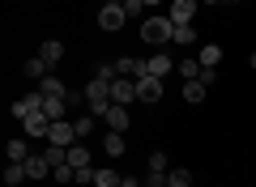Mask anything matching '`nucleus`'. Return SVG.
Returning <instances> with one entry per match:
<instances>
[{
	"label": "nucleus",
	"mask_w": 256,
	"mask_h": 187,
	"mask_svg": "<svg viewBox=\"0 0 256 187\" xmlns=\"http://www.w3.org/2000/svg\"><path fill=\"white\" fill-rule=\"evenodd\" d=\"M4 153H9V162H26V158H34V153H30V145L22 141V136H13V141L4 145Z\"/></svg>",
	"instance_id": "19"
},
{
	"label": "nucleus",
	"mask_w": 256,
	"mask_h": 187,
	"mask_svg": "<svg viewBox=\"0 0 256 187\" xmlns=\"http://www.w3.org/2000/svg\"><path fill=\"white\" fill-rule=\"evenodd\" d=\"M180 77L184 81H196V77H201V60H180Z\"/></svg>",
	"instance_id": "26"
},
{
	"label": "nucleus",
	"mask_w": 256,
	"mask_h": 187,
	"mask_svg": "<svg viewBox=\"0 0 256 187\" xmlns=\"http://www.w3.org/2000/svg\"><path fill=\"white\" fill-rule=\"evenodd\" d=\"M38 60H47V68H56V64L64 60V43H60V38H47L43 51H38Z\"/></svg>",
	"instance_id": "12"
},
{
	"label": "nucleus",
	"mask_w": 256,
	"mask_h": 187,
	"mask_svg": "<svg viewBox=\"0 0 256 187\" xmlns=\"http://www.w3.org/2000/svg\"><path fill=\"white\" fill-rule=\"evenodd\" d=\"M196 81H205V85L214 89V81H218V68H201V77H196Z\"/></svg>",
	"instance_id": "34"
},
{
	"label": "nucleus",
	"mask_w": 256,
	"mask_h": 187,
	"mask_svg": "<svg viewBox=\"0 0 256 187\" xmlns=\"http://www.w3.org/2000/svg\"><path fill=\"white\" fill-rule=\"evenodd\" d=\"M146 187H166V170H150V175H146Z\"/></svg>",
	"instance_id": "31"
},
{
	"label": "nucleus",
	"mask_w": 256,
	"mask_h": 187,
	"mask_svg": "<svg viewBox=\"0 0 256 187\" xmlns=\"http://www.w3.org/2000/svg\"><path fill=\"white\" fill-rule=\"evenodd\" d=\"M26 175L38 183V179H47V175H52V162H47L43 153H34V158H26Z\"/></svg>",
	"instance_id": "15"
},
{
	"label": "nucleus",
	"mask_w": 256,
	"mask_h": 187,
	"mask_svg": "<svg viewBox=\"0 0 256 187\" xmlns=\"http://www.w3.org/2000/svg\"><path fill=\"white\" fill-rule=\"evenodd\" d=\"M248 64H252V68H256V51H252V55H248Z\"/></svg>",
	"instance_id": "36"
},
{
	"label": "nucleus",
	"mask_w": 256,
	"mask_h": 187,
	"mask_svg": "<svg viewBox=\"0 0 256 187\" xmlns=\"http://www.w3.org/2000/svg\"><path fill=\"white\" fill-rule=\"evenodd\" d=\"M43 111H47V119H64V111H68V98H43Z\"/></svg>",
	"instance_id": "22"
},
{
	"label": "nucleus",
	"mask_w": 256,
	"mask_h": 187,
	"mask_svg": "<svg viewBox=\"0 0 256 187\" xmlns=\"http://www.w3.org/2000/svg\"><path fill=\"white\" fill-rule=\"evenodd\" d=\"M111 102H120V107L137 102V81H132V77H116V81H111Z\"/></svg>",
	"instance_id": "8"
},
{
	"label": "nucleus",
	"mask_w": 256,
	"mask_h": 187,
	"mask_svg": "<svg viewBox=\"0 0 256 187\" xmlns=\"http://www.w3.org/2000/svg\"><path fill=\"white\" fill-rule=\"evenodd\" d=\"M166 187H192V170H166Z\"/></svg>",
	"instance_id": "24"
},
{
	"label": "nucleus",
	"mask_w": 256,
	"mask_h": 187,
	"mask_svg": "<svg viewBox=\"0 0 256 187\" xmlns=\"http://www.w3.org/2000/svg\"><path fill=\"white\" fill-rule=\"evenodd\" d=\"M124 179L116 175V170H94V187H120Z\"/></svg>",
	"instance_id": "25"
},
{
	"label": "nucleus",
	"mask_w": 256,
	"mask_h": 187,
	"mask_svg": "<svg viewBox=\"0 0 256 187\" xmlns=\"http://www.w3.org/2000/svg\"><path fill=\"white\" fill-rule=\"evenodd\" d=\"M171 68H175V60H171L166 51H154V55L146 60V72H150V77H166Z\"/></svg>",
	"instance_id": "10"
},
{
	"label": "nucleus",
	"mask_w": 256,
	"mask_h": 187,
	"mask_svg": "<svg viewBox=\"0 0 256 187\" xmlns=\"http://www.w3.org/2000/svg\"><path fill=\"white\" fill-rule=\"evenodd\" d=\"M230 4H239V0H230Z\"/></svg>",
	"instance_id": "39"
},
{
	"label": "nucleus",
	"mask_w": 256,
	"mask_h": 187,
	"mask_svg": "<svg viewBox=\"0 0 256 187\" xmlns=\"http://www.w3.org/2000/svg\"><path fill=\"white\" fill-rule=\"evenodd\" d=\"M141 38H146V43H154V47L171 43V38H175V21H171V17H146V26H141Z\"/></svg>",
	"instance_id": "2"
},
{
	"label": "nucleus",
	"mask_w": 256,
	"mask_h": 187,
	"mask_svg": "<svg viewBox=\"0 0 256 187\" xmlns=\"http://www.w3.org/2000/svg\"><path fill=\"white\" fill-rule=\"evenodd\" d=\"M52 179H56V183H73V179H77V170L68 166V162H60V166L52 170Z\"/></svg>",
	"instance_id": "28"
},
{
	"label": "nucleus",
	"mask_w": 256,
	"mask_h": 187,
	"mask_svg": "<svg viewBox=\"0 0 256 187\" xmlns=\"http://www.w3.org/2000/svg\"><path fill=\"white\" fill-rule=\"evenodd\" d=\"M196 60H201V68H218V60H222V47H218V43H205L201 51H196Z\"/></svg>",
	"instance_id": "18"
},
{
	"label": "nucleus",
	"mask_w": 256,
	"mask_h": 187,
	"mask_svg": "<svg viewBox=\"0 0 256 187\" xmlns=\"http://www.w3.org/2000/svg\"><path fill=\"white\" fill-rule=\"evenodd\" d=\"M116 68H120V77H146V60H132V55H120L116 60Z\"/></svg>",
	"instance_id": "11"
},
{
	"label": "nucleus",
	"mask_w": 256,
	"mask_h": 187,
	"mask_svg": "<svg viewBox=\"0 0 256 187\" xmlns=\"http://www.w3.org/2000/svg\"><path fill=\"white\" fill-rule=\"evenodd\" d=\"M34 111H43V94H26V98L13 102V119H18V124H22V119H30Z\"/></svg>",
	"instance_id": "9"
},
{
	"label": "nucleus",
	"mask_w": 256,
	"mask_h": 187,
	"mask_svg": "<svg viewBox=\"0 0 256 187\" xmlns=\"http://www.w3.org/2000/svg\"><path fill=\"white\" fill-rule=\"evenodd\" d=\"M196 9H201V0H171V9H166V17H171L175 26H188V21L196 17Z\"/></svg>",
	"instance_id": "7"
},
{
	"label": "nucleus",
	"mask_w": 256,
	"mask_h": 187,
	"mask_svg": "<svg viewBox=\"0 0 256 187\" xmlns=\"http://www.w3.org/2000/svg\"><path fill=\"white\" fill-rule=\"evenodd\" d=\"M90 149H86V145H68V166L73 170H82V166H90Z\"/></svg>",
	"instance_id": "20"
},
{
	"label": "nucleus",
	"mask_w": 256,
	"mask_h": 187,
	"mask_svg": "<svg viewBox=\"0 0 256 187\" xmlns=\"http://www.w3.org/2000/svg\"><path fill=\"white\" fill-rule=\"evenodd\" d=\"M102 149H107V158H124V149H128L124 132H111V128H107V136H102Z\"/></svg>",
	"instance_id": "13"
},
{
	"label": "nucleus",
	"mask_w": 256,
	"mask_h": 187,
	"mask_svg": "<svg viewBox=\"0 0 256 187\" xmlns=\"http://www.w3.org/2000/svg\"><path fill=\"white\" fill-rule=\"evenodd\" d=\"M141 9H146V0H124V13H128V17H137Z\"/></svg>",
	"instance_id": "33"
},
{
	"label": "nucleus",
	"mask_w": 256,
	"mask_h": 187,
	"mask_svg": "<svg viewBox=\"0 0 256 187\" xmlns=\"http://www.w3.org/2000/svg\"><path fill=\"white\" fill-rule=\"evenodd\" d=\"M124 21H128V13H124V4H102V9H98V26L107 30V34H116V30L124 26Z\"/></svg>",
	"instance_id": "6"
},
{
	"label": "nucleus",
	"mask_w": 256,
	"mask_h": 187,
	"mask_svg": "<svg viewBox=\"0 0 256 187\" xmlns=\"http://www.w3.org/2000/svg\"><path fill=\"white\" fill-rule=\"evenodd\" d=\"M77 183H82V187H94V166H82V170H77Z\"/></svg>",
	"instance_id": "32"
},
{
	"label": "nucleus",
	"mask_w": 256,
	"mask_h": 187,
	"mask_svg": "<svg viewBox=\"0 0 256 187\" xmlns=\"http://www.w3.org/2000/svg\"><path fill=\"white\" fill-rule=\"evenodd\" d=\"M201 4H222V0H201Z\"/></svg>",
	"instance_id": "37"
},
{
	"label": "nucleus",
	"mask_w": 256,
	"mask_h": 187,
	"mask_svg": "<svg viewBox=\"0 0 256 187\" xmlns=\"http://www.w3.org/2000/svg\"><path fill=\"white\" fill-rule=\"evenodd\" d=\"M205 94H210V85H205V81H184V102H192V107H196V102H205Z\"/></svg>",
	"instance_id": "17"
},
{
	"label": "nucleus",
	"mask_w": 256,
	"mask_h": 187,
	"mask_svg": "<svg viewBox=\"0 0 256 187\" xmlns=\"http://www.w3.org/2000/svg\"><path fill=\"white\" fill-rule=\"evenodd\" d=\"M102 119H107V128H111V132H124V128H128V107H120V102H111V111H107Z\"/></svg>",
	"instance_id": "14"
},
{
	"label": "nucleus",
	"mask_w": 256,
	"mask_h": 187,
	"mask_svg": "<svg viewBox=\"0 0 256 187\" xmlns=\"http://www.w3.org/2000/svg\"><path fill=\"white\" fill-rule=\"evenodd\" d=\"M146 4H162V0H146Z\"/></svg>",
	"instance_id": "38"
},
{
	"label": "nucleus",
	"mask_w": 256,
	"mask_h": 187,
	"mask_svg": "<svg viewBox=\"0 0 256 187\" xmlns=\"http://www.w3.org/2000/svg\"><path fill=\"white\" fill-rule=\"evenodd\" d=\"M171 43L192 47V43H196V26H192V21H188V26H175V38H171Z\"/></svg>",
	"instance_id": "23"
},
{
	"label": "nucleus",
	"mask_w": 256,
	"mask_h": 187,
	"mask_svg": "<svg viewBox=\"0 0 256 187\" xmlns=\"http://www.w3.org/2000/svg\"><path fill=\"white\" fill-rule=\"evenodd\" d=\"M26 162H9V166H4V183L9 187H18V183H26Z\"/></svg>",
	"instance_id": "21"
},
{
	"label": "nucleus",
	"mask_w": 256,
	"mask_h": 187,
	"mask_svg": "<svg viewBox=\"0 0 256 187\" xmlns=\"http://www.w3.org/2000/svg\"><path fill=\"white\" fill-rule=\"evenodd\" d=\"M22 132H26L30 141H47V132H52V119H47V111H34L30 119H22Z\"/></svg>",
	"instance_id": "4"
},
{
	"label": "nucleus",
	"mask_w": 256,
	"mask_h": 187,
	"mask_svg": "<svg viewBox=\"0 0 256 187\" xmlns=\"http://www.w3.org/2000/svg\"><path fill=\"white\" fill-rule=\"evenodd\" d=\"M162 98V77H137V102H146V107H154V102Z\"/></svg>",
	"instance_id": "3"
},
{
	"label": "nucleus",
	"mask_w": 256,
	"mask_h": 187,
	"mask_svg": "<svg viewBox=\"0 0 256 187\" xmlns=\"http://www.w3.org/2000/svg\"><path fill=\"white\" fill-rule=\"evenodd\" d=\"M38 94H43V98H68V85H64L60 77H43V85H38Z\"/></svg>",
	"instance_id": "16"
},
{
	"label": "nucleus",
	"mask_w": 256,
	"mask_h": 187,
	"mask_svg": "<svg viewBox=\"0 0 256 187\" xmlns=\"http://www.w3.org/2000/svg\"><path fill=\"white\" fill-rule=\"evenodd\" d=\"M73 128H77V141H86V136L94 132V115H77V119H73Z\"/></svg>",
	"instance_id": "27"
},
{
	"label": "nucleus",
	"mask_w": 256,
	"mask_h": 187,
	"mask_svg": "<svg viewBox=\"0 0 256 187\" xmlns=\"http://www.w3.org/2000/svg\"><path fill=\"white\" fill-rule=\"evenodd\" d=\"M82 98H86V107H90V115H107L111 111V81L90 77V85L82 89Z\"/></svg>",
	"instance_id": "1"
},
{
	"label": "nucleus",
	"mask_w": 256,
	"mask_h": 187,
	"mask_svg": "<svg viewBox=\"0 0 256 187\" xmlns=\"http://www.w3.org/2000/svg\"><path fill=\"white\" fill-rule=\"evenodd\" d=\"M47 145H60V149L77 145V128L68 124V119H56V124H52V132H47Z\"/></svg>",
	"instance_id": "5"
},
{
	"label": "nucleus",
	"mask_w": 256,
	"mask_h": 187,
	"mask_svg": "<svg viewBox=\"0 0 256 187\" xmlns=\"http://www.w3.org/2000/svg\"><path fill=\"white\" fill-rule=\"evenodd\" d=\"M26 77H47V60H26Z\"/></svg>",
	"instance_id": "30"
},
{
	"label": "nucleus",
	"mask_w": 256,
	"mask_h": 187,
	"mask_svg": "<svg viewBox=\"0 0 256 187\" xmlns=\"http://www.w3.org/2000/svg\"><path fill=\"white\" fill-rule=\"evenodd\" d=\"M146 166H150V170H166V166H171V158H166L162 149H154V153L146 158Z\"/></svg>",
	"instance_id": "29"
},
{
	"label": "nucleus",
	"mask_w": 256,
	"mask_h": 187,
	"mask_svg": "<svg viewBox=\"0 0 256 187\" xmlns=\"http://www.w3.org/2000/svg\"><path fill=\"white\" fill-rule=\"evenodd\" d=\"M120 187H141V183H137V179H124V183H120Z\"/></svg>",
	"instance_id": "35"
}]
</instances>
